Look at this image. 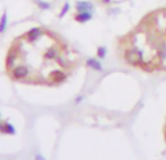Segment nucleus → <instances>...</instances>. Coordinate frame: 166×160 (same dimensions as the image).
Here are the masks:
<instances>
[{"mask_svg":"<svg viewBox=\"0 0 166 160\" xmlns=\"http://www.w3.org/2000/svg\"><path fill=\"white\" fill-rule=\"evenodd\" d=\"M127 64L147 72L166 71V7L150 12L118 39Z\"/></svg>","mask_w":166,"mask_h":160,"instance_id":"f03ea898","label":"nucleus"},{"mask_svg":"<svg viewBox=\"0 0 166 160\" xmlns=\"http://www.w3.org/2000/svg\"><path fill=\"white\" fill-rule=\"evenodd\" d=\"M76 63L75 56L61 36L39 27L14 40L5 68L14 81L56 86L70 76Z\"/></svg>","mask_w":166,"mask_h":160,"instance_id":"f257e3e1","label":"nucleus"},{"mask_svg":"<svg viewBox=\"0 0 166 160\" xmlns=\"http://www.w3.org/2000/svg\"><path fill=\"white\" fill-rule=\"evenodd\" d=\"M164 139H165V142H166V124L164 127Z\"/></svg>","mask_w":166,"mask_h":160,"instance_id":"7ed1b4c3","label":"nucleus"}]
</instances>
